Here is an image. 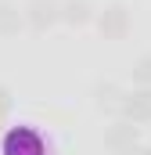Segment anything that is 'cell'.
<instances>
[{"label":"cell","instance_id":"cell-1","mask_svg":"<svg viewBox=\"0 0 151 155\" xmlns=\"http://www.w3.org/2000/svg\"><path fill=\"white\" fill-rule=\"evenodd\" d=\"M47 152H50V144L33 123L7 126L0 134V155H47Z\"/></svg>","mask_w":151,"mask_h":155},{"label":"cell","instance_id":"cell-2","mask_svg":"<svg viewBox=\"0 0 151 155\" xmlns=\"http://www.w3.org/2000/svg\"><path fill=\"white\" fill-rule=\"evenodd\" d=\"M94 25L104 40H126L130 29H133V15H130L126 4L115 0V4H104L101 11H94Z\"/></svg>","mask_w":151,"mask_h":155},{"label":"cell","instance_id":"cell-3","mask_svg":"<svg viewBox=\"0 0 151 155\" xmlns=\"http://www.w3.org/2000/svg\"><path fill=\"white\" fill-rule=\"evenodd\" d=\"M119 119H126V123H133V126L151 123V87H133V90H122V101H119Z\"/></svg>","mask_w":151,"mask_h":155},{"label":"cell","instance_id":"cell-4","mask_svg":"<svg viewBox=\"0 0 151 155\" xmlns=\"http://www.w3.org/2000/svg\"><path fill=\"white\" fill-rule=\"evenodd\" d=\"M22 18H25V25L33 29V33H47V29H54L61 18H58V0H29L25 7H22Z\"/></svg>","mask_w":151,"mask_h":155},{"label":"cell","instance_id":"cell-5","mask_svg":"<svg viewBox=\"0 0 151 155\" xmlns=\"http://www.w3.org/2000/svg\"><path fill=\"white\" fill-rule=\"evenodd\" d=\"M133 144H140V126H133V123H126V119H115L104 126V148L112 155L126 152V148H133Z\"/></svg>","mask_w":151,"mask_h":155},{"label":"cell","instance_id":"cell-6","mask_svg":"<svg viewBox=\"0 0 151 155\" xmlns=\"http://www.w3.org/2000/svg\"><path fill=\"white\" fill-rule=\"evenodd\" d=\"M58 18L65 25H72V29H83V25L94 22V4L90 0H61L58 4Z\"/></svg>","mask_w":151,"mask_h":155},{"label":"cell","instance_id":"cell-7","mask_svg":"<svg viewBox=\"0 0 151 155\" xmlns=\"http://www.w3.org/2000/svg\"><path fill=\"white\" fill-rule=\"evenodd\" d=\"M119 101H122V87L119 83H112V79L94 83V105L101 112H119Z\"/></svg>","mask_w":151,"mask_h":155},{"label":"cell","instance_id":"cell-8","mask_svg":"<svg viewBox=\"0 0 151 155\" xmlns=\"http://www.w3.org/2000/svg\"><path fill=\"white\" fill-rule=\"evenodd\" d=\"M22 29H25L22 7L14 0H0V36H18Z\"/></svg>","mask_w":151,"mask_h":155},{"label":"cell","instance_id":"cell-9","mask_svg":"<svg viewBox=\"0 0 151 155\" xmlns=\"http://www.w3.org/2000/svg\"><path fill=\"white\" fill-rule=\"evenodd\" d=\"M130 72H133V87H151V54H140Z\"/></svg>","mask_w":151,"mask_h":155},{"label":"cell","instance_id":"cell-10","mask_svg":"<svg viewBox=\"0 0 151 155\" xmlns=\"http://www.w3.org/2000/svg\"><path fill=\"white\" fill-rule=\"evenodd\" d=\"M11 108H14V94H11V87H4V83H0V126L7 123Z\"/></svg>","mask_w":151,"mask_h":155},{"label":"cell","instance_id":"cell-11","mask_svg":"<svg viewBox=\"0 0 151 155\" xmlns=\"http://www.w3.org/2000/svg\"><path fill=\"white\" fill-rule=\"evenodd\" d=\"M119 155H148V144H133V148H126V152H119Z\"/></svg>","mask_w":151,"mask_h":155},{"label":"cell","instance_id":"cell-12","mask_svg":"<svg viewBox=\"0 0 151 155\" xmlns=\"http://www.w3.org/2000/svg\"><path fill=\"white\" fill-rule=\"evenodd\" d=\"M148 155H151V144H148Z\"/></svg>","mask_w":151,"mask_h":155}]
</instances>
